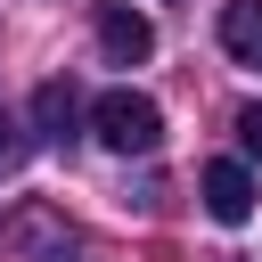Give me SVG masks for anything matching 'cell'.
<instances>
[{
  "label": "cell",
  "instance_id": "obj_1",
  "mask_svg": "<svg viewBox=\"0 0 262 262\" xmlns=\"http://www.w3.org/2000/svg\"><path fill=\"white\" fill-rule=\"evenodd\" d=\"M90 131H98L115 156H147V147L164 139V115H156L147 90H106V98L90 106Z\"/></svg>",
  "mask_w": 262,
  "mask_h": 262
},
{
  "label": "cell",
  "instance_id": "obj_2",
  "mask_svg": "<svg viewBox=\"0 0 262 262\" xmlns=\"http://www.w3.org/2000/svg\"><path fill=\"white\" fill-rule=\"evenodd\" d=\"M98 49H106V66H147L156 57V25L139 8H123V0H106L98 8Z\"/></svg>",
  "mask_w": 262,
  "mask_h": 262
},
{
  "label": "cell",
  "instance_id": "obj_3",
  "mask_svg": "<svg viewBox=\"0 0 262 262\" xmlns=\"http://www.w3.org/2000/svg\"><path fill=\"white\" fill-rule=\"evenodd\" d=\"M205 213L237 229V221L254 213V172H246V164H205Z\"/></svg>",
  "mask_w": 262,
  "mask_h": 262
},
{
  "label": "cell",
  "instance_id": "obj_4",
  "mask_svg": "<svg viewBox=\"0 0 262 262\" xmlns=\"http://www.w3.org/2000/svg\"><path fill=\"white\" fill-rule=\"evenodd\" d=\"M16 246H25L33 262H82V254H90L57 213H25V221H16Z\"/></svg>",
  "mask_w": 262,
  "mask_h": 262
},
{
  "label": "cell",
  "instance_id": "obj_5",
  "mask_svg": "<svg viewBox=\"0 0 262 262\" xmlns=\"http://www.w3.org/2000/svg\"><path fill=\"white\" fill-rule=\"evenodd\" d=\"M221 49L262 74V0H229V8H221Z\"/></svg>",
  "mask_w": 262,
  "mask_h": 262
},
{
  "label": "cell",
  "instance_id": "obj_6",
  "mask_svg": "<svg viewBox=\"0 0 262 262\" xmlns=\"http://www.w3.org/2000/svg\"><path fill=\"white\" fill-rule=\"evenodd\" d=\"M33 123H41V139H74V123H82V98H74V82H41L33 90Z\"/></svg>",
  "mask_w": 262,
  "mask_h": 262
},
{
  "label": "cell",
  "instance_id": "obj_7",
  "mask_svg": "<svg viewBox=\"0 0 262 262\" xmlns=\"http://www.w3.org/2000/svg\"><path fill=\"white\" fill-rule=\"evenodd\" d=\"M16 164H25V139H16V115L0 106V172H16Z\"/></svg>",
  "mask_w": 262,
  "mask_h": 262
},
{
  "label": "cell",
  "instance_id": "obj_8",
  "mask_svg": "<svg viewBox=\"0 0 262 262\" xmlns=\"http://www.w3.org/2000/svg\"><path fill=\"white\" fill-rule=\"evenodd\" d=\"M237 139H246V156L262 164V106H237Z\"/></svg>",
  "mask_w": 262,
  "mask_h": 262
}]
</instances>
